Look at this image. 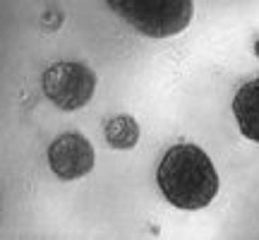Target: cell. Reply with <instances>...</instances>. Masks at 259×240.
I'll return each mask as SVG.
<instances>
[{
  "label": "cell",
  "instance_id": "8992f818",
  "mask_svg": "<svg viewBox=\"0 0 259 240\" xmlns=\"http://www.w3.org/2000/svg\"><path fill=\"white\" fill-rule=\"evenodd\" d=\"M106 142L113 149H132L139 142V125L130 115H115L106 123Z\"/></svg>",
  "mask_w": 259,
  "mask_h": 240
},
{
  "label": "cell",
  "instance_id": "7a4b0ae2",
  "mask_svg": "<svg viewBox=\"0 0 259 240\" xmlns=\"http://www.w3.org/2000/svg\"><path fill=\"white\" fill-rule=\"evenodd\" d=\"M108 8L120 15L130 27H135L139 34L149 38H166L176 36L190 24L194 5L187 0H111Z\"/></svg>",
  "mask_w": 259,
  "mask_h": 240
},
{
  "label": "cell",
  "instance_id": "3957f363",
  "mask_svg": "<svg viewBox=\"0 0 259 240\" xmlns=\"http://www.w3.org/2000/svg\"><path fill=\"white\" fill-rule=\"evenodd\" d=\"M41 87L51 101L63 111H77L89 103L96 89V74L84 63L77 60H63L51 65L44 77Z\"/></svg>",
  "mask_w": 259,
  "mask_h": 240
},
{
  "label": "cell",
  "instance_id": "277c9868",
  "mask_svg": "<svg viewBox=\"0 0 259 240\" xmlns=\"http://www.w3.org/2000/svg\"><path fill=\"white\" fill-rule=\"evenodd\" d=\"M48 166L60 180L84 178L94 168V147L79 132H63L48 147Z\"/></svg>",
  "mask_w": 259,
  "mask_h": 240
},
{
  "label": "cell",
  "instance_id": "5b68a950",
  "mask_svg": "<svg viewBox=\"0 0 259 240\" xmlns=\"http://www.w3.org/2000/svg\"><path fill=\"white\" fill-rule=\"evenodd\" d=\"M233 113L238 128L247 139L259 142V77L245 82L233 99Z\"/></svg>",
  "mask_w": 259,
  "mask_h": 240
},
{
  "label": "cell",
  "instance_id": "6da1fadb",
  "mask_svg": "<svg viewBox=\"0 0 259 240\" xmlns=\"http://www.w3.org/2000/svg\"><path fill=\"white\" fill-rule=\"evenodd\" d=\"M158 190L180 209H202L219 192V176L211 158L197 144H176L156 171Z\"/></svg>",
  "mask_w": 259,
  "mask_h": 240
}]
</instances>
